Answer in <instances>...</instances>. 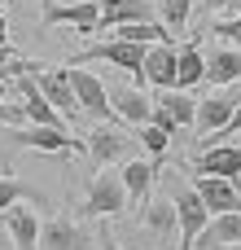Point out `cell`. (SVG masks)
<instances>
[{"label": "cell", "instance_id": "cell-1", "mask_svg": "<svg viewBox=\"0 0 241 250\" xmlns=\"http://www.w3.org/2000/svg\"><path fill=\"white\" fill-rule=\"evenodd\" d=\"M127 202H132V198H127L123 171H110V167H101V171L92 176V185H88V202H83V215H92V220H101V215H119Z\"/></svg>", "mask_w": 241, "mask_h": 250}, {"label": "cell", "instance_id": "cell-2", "mask_svg": "<svg viewBox=\"0 0 241 250\" xmlns=\"http://www.w3.org/2000/svg\"><path fill=\"white\" fill-rule=\"evenodd\" d=\"M171 202H176V224H180V250H193L198 233L211 220V211H206V202L193 185H171Z\"/></svg>", "mask_w": 241, "mask_h": 250}, {"label": "cell", "instance_id": "cell-3", "mask_svg": "<svg viewBox=\"0 0 241 250\" xmlns=\"http://www.w3.org/2000/svg\"><path fill=\"white\" fill-rule=\"evenodd\" d=\"M66 79H70V88H75V97H79V105H83V114L88 119H97V123H123L119 114H114V105H110V88L92 75V70H66Z\"/></svg>", "mask_w": 241, "mask_h": 250}, {"label": "cell", "instance_id": "cell-4", "mask_svg": "<svg viewBox=\"0 0 241 250\" xmlns=\"http://www.w3.org/2000/svg\"><path fill=\"white\" fill-rule=\"evenodd\" d=\"M18 70H31V75H35L40 92H44V97L61 110V119H66V123L83 114V105H79V97H75V88H70L66 70H44V66H31V62H18V66H13V75H18Z\"/></svg>", "mask_w": 241, "mask_h": 250}, {"label": "cell", "instance_id": "cell-5", "mask_svg": "<svg viewBox=\"0 0 241 250\" xmlns=\"http://www.w3.org/2000/svg\"><path fill=\"white\" fill-rule=\"evenodd\" d=\"M9 141L22 145V149H44V154H75L79 141L66 132V127H48V123H35V127H9Z\"/></svg>", "mask_w": 241, "mask_h": 250}, {"label": "cell", "instance_id": "cell-6", "mask_svg": "<svg viewBox=\"0 0 241 250\" xmlns=\"http://www.w3.org/2000/svg\"><path fill=\"white\" fill-rule=\"evenodd\" d=\"M13 92H22V110H26V119L31 123H48V127H66V119H61V110L40 92V83H35V75L31 70H18V79H13Z\"/></svg>", "mask_w": 241, "mask_h": 250}, {"label": "cell", "instance_id": "cell-7", "mask_svg": "<svg viewBox=\"0 0 241 250\" xmlns=\"http://www.w3.org/2000/svg\"><path fill=\"white\" fill-rule=\"evenodd\" d=\"M40 250H101V242L75 220H48L40 224Z\"/></svg>", "mask_w": 241, "mask_h": 250}, {"label": "cell", "instance_id": "cell-8", "mask_svg": "<svg viewBox=\"0 0 241 250\" xmlns=\"http://www.w3.org/2000/svg\"><path fill=\"white\" fill-rule=\"evenodd\" d=\"M83 57H105V62H114V66H123L132 79H136V88L145 83V44H132V40H119V35H110V40H101L97 48H88Z\"/></svg>", "mask_w": 241, "mask_h": 250}, {"label": "cell", "instance_id": "cell-9", "mask_svg": "<svg viewBox=\"0 0 241 250\" xmlns=\"http://www.w3.org/2000/svg\"><path fill=\"white\" fill-rule=\"evenodd\" d=\"M193 189L202 193V202H206L211 215H220V211H241V189H237V180H228V176L193 171Z\"/></svg>", "mask_w": 241, "mask_h": 250}, {"label": "cell", "instance_id": "cell-10", "mask_svg": "<svg viewBox=\"0 0 241 250\" xmlns=\"http://www.w3.org/2000/svg\"><path fill=\"white\" fill-rule=\"evenodd\" d=\"M0 224L9 229L18 250H40V220H35V211L26 202H13L9 211H0Z\"/></svg>", "mask_w": 241, "mask_h": 250}, {"label": "cell", "instance_id": "cell-11", "mask_svg": "<svg viewBox=\"0 0 241 250\" xmlns=\"http://www.w3.org/2000/svg\"><path fill=\"white\" fill-rule=\"evenodd\" d=\"M105 88H110V105H114V114H119L123 123H132V127L149 123L154 101L145 97V88H119V83H105Z\"/></svg>", "mask_w": 241, "mask_h": 250}, {"label": "cell", "instance_id": "cell-12", "mask_svg": "<svg viewBox=\"0 0 241 250\" xmlns=\"http://www.w3.org/2000/svg\"><path fill=\"white\" fill-rule=\"evenodd\" d=\"M158 158H127L123 167V185H127V198L145 211V202L154 198V180H158Z\"/></svg>", "mask_w": 241, "mask_h": 250}, {"label": "cell", "instance_id": "cell-13", "mask_svg": "<svg viewBox=\"0 0 241 250\" xmlns=\"http://www.w3.org/2000/svg\"><path fill=\"white\" fill-rule=\"evenodd\" d=\"M241 242V211H220L206 220V229L198 233V250H224Z\"/></svg>", "mask_w": 241, "mask_h": 250}, {"label": "cell", "instance_id": "cell-14", "mask_svg": "<svg viewBox=\"0 0 241 250\" xmlns=\"http://www.w3.org/2000/svg\"><path fill=\"white\" fill-rule=\"evenodd\" d=\"M83 149H88V158H97L101 167H110L114 158H123V154H132V141H127L123 132H114L110 123H101V127H92V132H88V141H83Z\"/></svg>", "mask_w": 241, "mask_h": 250}, {"label": "cell", "instance_id": "cell-15", "mask_svg": "<svg viewBox=\"0 0 241 250\" xmlns=\"http://www.w3.org/2000/svg\"><path fill=\"white\" fill-rule=\"evenodd\" d=\"M97 18H101V0H79V4H53V9H44V22L75 26V31H97Z\"/></svg>", "mask_w": 241, "mask_h": 250}, {"label": "cell", "instance_id": "cell-16", "mask_svg": "<svg viewBox=\"0 0 241 250\" xmlns=\"http://www.w3.org/2000/svg\"><path fill=\"white\" fill-rule=\"evenodd\" d=\"M145 83L176 88V44H145Z\"/></svg>", "mask_w": 241, "mask_h": 250}, {"label": "cell", "instance_id": "cell-17", "mask_svg": "<svg viewBox=\"0 0 241 250\" xmlns=\"http://www.w3.org/2000/svg\"><path fill=\"white\" fill-rule=\"evenodd\" d=\"M241 79V44H228V48H215L206 57V79L202 83H215V88H228Z\"/></svg>", "mask_w": 241, "mask_h": 250}, {"label": "cell", "instance_id": "cell-18", "mask_svg": "<svg viewBox=\"0 0 241 250\" xmlns=\"http://www.w3.org/2000/svg\"><path fill=\"white\" fill-rule=\"evenodd\" d=\"M193 171H206V176H228V180H241V145H211Z\"/></svg>", "mask_w": 241, "mask_h": 250}, {"label": "cell", "instance_id": "cell-19", "mask_svg": "<svg viewBox=\"0 0 241 250\" xmlns=\"http://www.w3.org/2000/svg\"><path fill=\"white\" fill-rule=\"evenodd\" d=\"M141 18H154V0H101L97 26L110 31V26H119V22H141Z\"/></svg>", "mask_w": 241, "mask_h": 250}, {"label": "cell", "instance_id": "cell-20", "mask_svg": "<svg viewBox=\"0 0 241 250\" xmlns=\"http://www.w3.org/2000/svg\"><path fill=\"white\" fill-rule=\"evenodd\" d=\"M237 105H241V88H237V92H220V97H206V101L198 105V123H202V127H211V132H224Z\"/></svg>", "mask_w": 241, "mask_h": 250}, {"label": "cell", "instance_id": "cell-21", "mask_svg": "<svg viewBox=\"0 0 241 250\" xmlns=\"http://www.w3.org/2000/svg\"><path fill=\"white\" fill-rule=\"evenodd\" d=\"M206 79V53L198 44L176 48V88H198Z\"/></svg>", "mask_w": 241, "mask_h": 250}, {"label": "cell", "instance_id": "cell-22", "mask_svg": "<svg viewBox=\"0 0 241 250\" xmlns=\"http://www.w3.org/2000/svg\"><path fill=\"white\" fill-rule=\"evenodd\" d=\"M154 105H162V110L176 119V127L198 123V101L189 97V88H158V101H154Z\"/></svg>", "mask_w": 241, "mask_h": 250}, {"label": "cell", "instance_id": "cell-23", "mask_svg": "<svg viewBox=\"0 0 241 250\" xmlns=\"http://www.w3.org/2000/svg\"><path fill=\"white\" fill-rule=\"evenodd\" d=\"M141 215H145V224L154 229V237H171V233L180 229V224H176V202H171V198H149Z\"/></svg>", "mask_w": 241, "mask_h": 250}, {"label": "cell", "instance_id": "cell-24", "mask_svg": "<svg viewBox=\"0 0 241 250\" xmlns=\"http://www.w3.org/2000/svg\"><path fill=\"white\" fill-rule=\"evenodd\" d=\"M193 0H158V18H162V26L171 31V35H180L184 26H189V18H193Z\"/></svg>", "mask_w": 241, "mask_h": 250}, {"label": "cell", "instance_id": "cell-25", "mask_svg": "<svg viewBox=\"0 0 241 250\" xmlns=\"http://www.w3.org/2000/svg\"><path fill=\"white\" fill-rule=\"evenodd\" d=\"M136 136H141V149H145V154H154L158 163L167 158V149H171V132H162V127H154V123H141Z\"/></svg>", "mask_w": 241, "mask_h": 250}, {"label": "cell", "instance_id": "cell-26", "mask_svg": "<svg viewBox=\"0 0 241 250\" xmlns=\"http://www.w3.org/2000/svg\"><path fill=\"white\" fill-rule=\"evenodd\" d=\"M26 198V185H18L9 171H0V211H9L13 202H22Z\"/></svg>", "mask_w": 241, "mask_h": 250}, {"label": "cell", "instance_id": "cell-27", "mask_svg": "<svg viewBox=\"0 0 241 250\" xmlns=\"http://www.w3.org/2000/svg\"><path fill=\"white\" fill-rule=\"evenodd\" d=\"M149 123H154V127H162V132H171V136L180 132V127H176V119H171V114H167L162 105H154V114H149Z\"/></svg>", "mask_w": 241, "mask_h": 250}, {"label": "cell", "instance_id": "cell-28", "mask_svg": "<svg viewBox=\"0 0 241 250\" xmlns=\"http://www.w3.org/2000/svg\"><path fill=\"white\" fill-rule=\"evenodd\" d=\"M202 13H220V9H228V4H237V0H193Z\"/></svg>", "mask_w": 241, "mask_h": 250}, {"label": "cell", "instance_id": "cell-29", "mask_svg": "<svg viewBox=\"0 0 241 250\" xmlns=\"http://www.w3.org/2000/svg\"><path fill=\"white\" fill-rule=\"evenodd\" d=\"M0 250H18V246H13V237H9V229H4V224H0Z\"/></svg>", "mask_w": 241, "mask_h": 250}, {"label": "cell", "instance_id": "cell-30", "mask_svg": "<svg viewBox=\"0 0 241 250\" xmlns=\"http://www.w3.org/2000/svg\"><path fill=\"white\" fill-rule=\"evenodd\" d=\"M224 132H241V105L233 110V119H228V127H224Z\"/></svg>", "mask_w": 241, "mask_h": 250}, {"label": "cell", "instance_id": "cell-31", "mask_svg": "<svg viewBox=\"0 0 241 250\" xmlns=\"http://www.w3.org/2000/svg\"><path fill=\"white\" fill-rule=\"evenodd\" d=\"M9 57H13V48H9V40H0V66H4Z\"/></svg>", "mask_w": 241, "mask_h": 250}, {"label": "cell", "instance_id": "cell-32", "mask_svg": "<svg viewBox=\"0 0 241 250\" xmlns=\"http://www.w3.org/2000/svg\"><path fill=\"white\" fill-rule=\"evenodd\" d=\"M101 250H119V242H114V237L105 233V237H101Z\"/></svg>", "mask_w": 241, "mask_h": 250}, {"label": "cell", "instance_id": "cell-33", "mask_svg": "<svg viewBox=\"0 0 241 250\" xmlns=\"http://www.w3.org/2000/svg\"><path fill=\"white\" fill-rule=\"evenodd\" d=\"M0 40H9V18L0 13Z\"/></svg>", "mask_w": 241, "mask_h": 250}, {"label": "cell", "instance_id": "cell-34", "mask_svg": "<svg viewBox=\"0 0 241 250\" xmlns=\"http://www.w3.org/2000/svg\"><path fill=\"white\" fill-rule=\"evenodd\" d=\"M4 92H13V88H9V79L0 75V101H4Z\"/></svg>", "mask_w": 241, "mask_h": 250}, {"label": "cell", "instance_id": "cell-35", "mask_svg": "<svg viewBox=\"0 0 241 250\" xmlns=\"http://www.w3.org/2000/svg\"><path fill=\"white\" fill-rule=\"evenodd\" d=\"M224 250H241V242H237V246H224Z\"/></svg>", "mask_w": 241, "mask_h": 250}, {"label": "cell", "instance_id": "cell-36", "mask_svg": "<svg viewBox=\"0 0 241 250\" xmlns=\"http://www.w3.org/2000/svg\"><path fill=\"white\" fill-rule=\"evenodd\" d=\"M237 18H241V13H237Z\"/></svg>", "mask_w": 241, "mask_h": 250}]
</instances>
